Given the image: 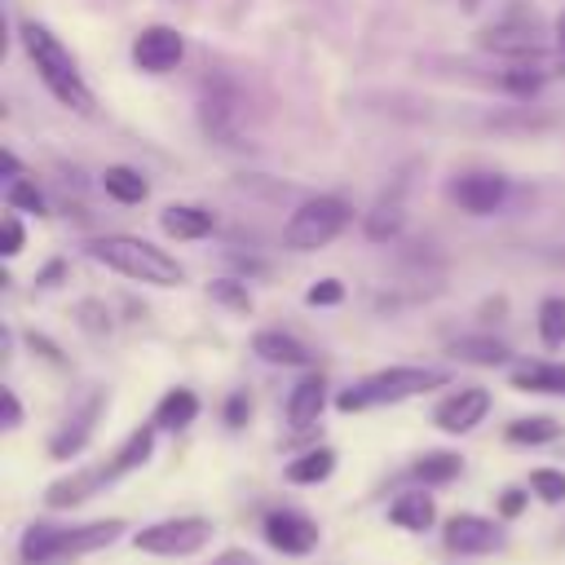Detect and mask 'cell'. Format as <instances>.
<instances>
[{"mask_svg":"<svg viewBox=\"0 0 565 565\" xmlns=\"http://www.w3.org/2000/svg\"><path fill=\"white\" fill-rule=\"evenodd\" d=\"M124 521L119 516H106V521H79V525H53V521H31L22 530V543H18V561L22 565H66V561H79V556H93L110 543L124 539Z\"/></svg>","mask_w":565,"mask_h":565,"instance_id":"obj_1","label":"cell"},{"mask_svg":"<svg viewBox=\"0 0 565 565\" xmlns=\"http://www.w3.org/2000/svg\"><path fill=\"white\" fill-rule=\"evenodd\" d=\"M18 40H22V49H26L35 75L44 79V88H49L62 106H71L75 115H93V88L84 84V75H79V66H75L71 49H66L49 26H40V22H22V26H18Z\"/></svg>","mask_w":565,"mask_h":565,"instance_id":"obj_2","label":"cell"},{"mask_svg":"<svg viewBox=\"0 0 565 565\" xmlns=\"http://www.w3.org/2000/svg\"><path fill=\"white\" fill-rule=\"evenodd\" d=\"M84 256L132 278V282H150V287H177L185 278V269L177 265V256H168L163 247L137 238V234H97L84 243Z\"/></svg>","mask_w":565,"mask_h":565,"instance_id":"obj_3","label":"cell"},{"mask_svg":"<svg viewBox=\"0 0 565 565\" xmlns=\"http://www.w3.org/2000/svg\"><path fill=\"white\" fill-rule=\"evenodd\" d=\"M446 384H450V371H441V366H384V371H371L366 380L340 388L335 411L358 415V411H375V406H397L406 397H419V393L446 388Z\"/></svg>","mask_w":565,"mask_h":565,"instance_id":"obj_4","label":"cell"},{"mask_svg":"<svg viewBox=\"0 0 565 565\" xmlns=\"http://www.w3.org/2000/svg\"><path fill=\"white\" fill-rule=\"evenodd\" d=\"M349 225V203L335 199V194H318V199H305L287 225H282V247L287 252H318L327 247L340 230Z\"/></svg>","mask_w":565,"mask_h":565,"instance_id":"obj_5","label":"cell"},{"mask_svg":"<svg viewBox=\"0 0 565 565\" xmlns=\"http://www.w3.org/2000/svg\"><path fill=\"white\" fill-rule=\"evenodd\" d=\"M216 525L207 516H163L154 525H141L132 534V547L146 552V556H163V561H177V556H194L212 543Z\"/></svg>","mask_w":565,"mask_h":565,"instance_id":"obj_6","label":"cell"},{"mask_svg":"<svg viewBox=\"0 0 565 565\" xmlns=\"http://www.w3.org/2000/svg\"><path fill=\"white\" fill-rule=\"evenodd\" d=\"M503 543H508V530L477 512H455L441 525V547L450 556H490V552H503Z\"/></svg>","mask_w":565,"mask_h":565,"instance_id":"obj_7","label":"cell"},{"mask_svg":"<svg viewBox=\"0 0 565 565\" xmlns=\"http://www.w3.org/2000/svg\"><path fill=\"white\" fill-rule=\"evenodd\" d=\"M260 534H265V543H269L278 556H309V552L322 543L318 521H313L309 512H300V508H274V512H265Z\"/></svg>","mask_w":565,"mask_h":565,"instance_id":"obj_8","label":"cell"},{"mask_svg":"<svg viewBox=\"0 0 565 565\" xmlns=\"http://www.w3.org/2000/svg\"><path fill=\"white\" fill-rule=\"evenodd\" d=\"M102 406H106V393L102 388H93L79 406H71V415L57 424V433L49 437V455L53 459H75L88 441H93V428H97V419H102Z\"/></svg>","mask_w":565,"mask_h":565,"instance_id":"obj_9","label":"cell"},{"mask_svg":"<svg viewBox=\"0 0 565 565\" xmlns=\"http://www.w3.org/2000/svg\"><path fill=\"white\" fill-rule=\"evenodd\" d=\"M185 57V40L177 26H141L132 40V66L146 75H168Z\"/></svg>","mask_w":565,"mask_h":565,"instance_id":"obj_10","label":"cell"},{"mask_svg":"<svg viewBox=\"0 0 565 565\" xmlns=\"http://www.w3.org/2000/svg\"><path fill=\"white\" fill-rule=\"evenodd\" d=\"M486 415H490V393H486L481 384H463V388H455L450 397L437 402L433 424H437L441 433H450V437H463V433H472Z\"/></svg>","mask_w":565,"mask_h":565,"instance_id":"obj_11","label":"cell"},{"mask_svg":"<svg viewBox=\"0 0 565 565\" xmlns=\"http://www.w3.org/2000/svg\"><path fill=\"white\" fill-rule=\"evenodd\" d=\"M450 199L459 203V212L468 216H490L503 207L508 199V181L499 172H468L459 181H450Z\"/></svg>","mask_w":565,"mask_h":565,"instance_id":"obj_12","label":"cell"},{"mask_svg":"<svg viewBox=\"0 0 565 565\" xmlns=\"http://www.w3.org/2000/svg\"><path fill=\"white\" fill-rule=\"evenodd\" d=\"M481 49L525 62V57H539V53H543V40H539L534 18H525V22H512V18H508V22H494V26L481 31Z\"/></svg>","mask_w":565,"mask_h":565,"instance_id":"obj_13","label":"cell"},{"mask_svg":"<svg viewBox=\"0 0 565 565\" xmlns=\"http://www.w3.org/2000/svg\"><path fill=\"white\" fill-rule=\"evenodd\" d=\"M102 486H110L106 463H97V468H79V472H71V477H57V481L44 490V503H49L53 512H62V508H79V503H88Z\"/></svg>","mask_w":565,"mask_h":565,"instance_id":"obj_14","label":"cell"},{"mask_svg":"<svg viewBox=\"0 0 565 565\" xmlns=\"http://www.w3.org/2000/svg\"><path fill=\"white\" fill-rule=\"evenodd\" d=\"M322 406H327V375H322V371H309V375L287 393V424H291L296 433H305V428L318 424Z\"/></svg>","mask_w":565,"mask_h":565,"instance_id":"obj_15","label":"cell"},{"mask_svg":"<svg viewBox=\"0 0 565 565\" xmlns=\"http://www.w3.org/2000/svg\"><path fill=\"white\" fill-rule=\"evenodd\" d=\"M252 353L269 366H313V349L287 331H256L252 335Z\"/></svg>","mask_w":565,"mask_h":565,"instance_id":"obj_16","label":"cell"},{"mask_svg":"<svg viewBox=\"0 0 565 565\" xmlns=\"http://www.w3.org/2000/svg\"><path fill=\"white\" fill-rule=\"evenodd\" d=\"M433 521H437V503H433L428 486L402 490V494H397V499L388 503V525H397V530L424 534V530H433Z\"/></svg>","mask_w":565,"mask_h":565,"instance_id":"obj_17","label":"cell"},{"mask_svg":"<svg viewBox=\"0 0 565 565\" xmlns=\"http://www.w3.org/2000/svg\"><path fill=\"white\" fill-rule=\"evenodd\" d=\"M159 230L177 243H190V238H203L212 234V212L207 207H194V203H168L159 212Z\"/></svg>","mask_w":565,"mask_h":565,"instance_id":"obj_18","label":"cell"},{"mask_svg":"<svg viewBox=\"0 0 565 565\" xmlns=\"http://www.w3.org/2000/svg\"><path fill=\"white\" fill-rule=\"evenodd\" d=\"M512 388L516 393H547V397H565V362H521L512 366Z\"/></svg>","mask_w":565,"mask_h":565,"instance_id":"obj_19","label":"cell"},{"mask_svg":"<svg viewBox=\"0 0 565 565\" xmlns=\"http://www.w3.org/2000/svg\"><path fill=\"white\" fill-rule=\"evenodd\" d=\"M199 419V393L194 388H168L163 397H159V406H154V428H163V433H181V428H190Z\"/></svg>","mask_w":565,"mask_h":565,"instance_id":"obj_20","label":"cell"},{"mask_svg":"<svg viewBox=\"0 0 565 565\" xmlns=\"http://www.w3.org/2000/svg\"><path fill=\"white\" fill-rule=\"evenodd\" d=\"M154 433H159L154 424H141V428H132V433L124 437V446H119V450L106 459V477H110V481H119L124 472L141 468V463L154 455Z\"/></svg>","mask_w":565,"mask_h":565,"instance_id":"obj_21","label":"cell"},{"mask_svg":"<svg viewBox=\"0 0 565 565\" xmlns=\"http://www.w3.org/2000/svg\"><path fill=\"white\" fill-rule=\"evenodd\" d=\"M450 358L472 362V366H503V362H512V349L494 335H459V340H450Z\"/></svg>","mask_w":565,"mask_h":565,"instance_id":"obj_22","label":"cell"},{"mask_svg":"<svg viewBox=\"0 0 565 565\" xmlns=\"http://www.w3.org/2000/svg\"><path fill=\"white\" fill-rule=\"evenodd\" d=\"M331 472H335V450H331V446H313V450L296 455V459L282 468V477H287L291 486H322Z\"/></svg>","mask_w":565,"mask_h":565,"instance_id":"obj_23","label":"cell"},{"mask_svg":"<svg viewBox=\"0 0 565 565\" xmlns=\"http://www.w3.org/2000/svg\"><path fill=\"white\" fill-rule=\"evenodd\" d=\"M463 472V459L455 450H428L411 463V481L415 486H450Z\"/></svg>","mask_w":565,"mask_h":565,"instance_id":"obj_24","label":"cell"},{"mask_svg":"<svg viewBox=\"0 0 565 565\" xmlns=\"http://www.w3.org/2000/svg\"><path fill=\"white\" fill-rule=\"evenodd\" d=\"M102 190H106L115 203H141V199L150 194V181H146L137 168H128V163H110V168L102 172Z\"/></svg>","mask_w":565,"mask_h":565,"instance_id":"obj_25","label":"cell"},{"mask_svg":"<svg viewBox=\"0 0 565 565\" xmlns=\"http://www.w3.org/2000/svg\"><path fill=\"white\" fill-rule=\"evenodd\" d=\"M503 437H508L512 446H547V441L561 437V424H556L552 415H521V419H512V424L503 428Z\"/></svg>","mask_w":565,"mask_h":565,"instance_id":"obj_26","label":"cell"},{"mask_svg":"<svg viewBox=\"0 0 565 565\" xmlns=\"http://www.w3.org/2000/svg\"><path fill=\"white\" fill-rule=\"evenodd\" d=\"M539 340L547 349H561L565 344V296H547L539 305Z\"/></svg>","mask_w":565,"mask_h":565,"instance_id":"obj_27","label":"cell"},{"mask_svg":"<svg viewBox=\"0 0 565 565\" xmlns=\"http://www.w3.org/2000/svg\"><path fill=\"white\" fill-rule=\"evenodd\" d=\"M530 494L543 499V503H565V472L561 468H534L530 472Z\"/></svg>","mask_w":565,"mask_h":565,"instance_id":"obj_28","label":"cell"},{"mask_svg":"<svg viewBox=\"0 0 565 565\" xmlns=\"http://www.w3.org/2000/svg\"><path fill=\"white\" fill-rule=\"evenodd\" d=\"M397 230H402V207H397V203H380V207L366 216V238H375V243L393 238Z\"/></svg>","mask_w":565,"mask_h":565,"instance_id":"obj_29","label":"cell"},{"mask_svg":"<svg viewBox=\"0 0 565 565\" xmlns=\"http://www.w3.org/2000/svg\"><path fill=\"white\" fill-rule=\"evenodd\" d=\"M207 296H212L216 305L234 309V313H247V309H252V296H247V287H243L238 278H216V282L207 287Z\"/></svg>","mask_w":565,"mask_h":565,"instance_id":"obj_30","label":"cell"},{"mask_svg":"<svg viewBox=\"0 0 565 565\" xmlns=\"http://www.w3.org/2000/svg\"><path fill=\"white\" fill-rule=\"evenodd\" d=\"M9 207L44 216V194H40V190H35L31 181H9Z\"/></svg>","mask_w":565,"mask_h":565,"instance_id":"obj_31","label":"cell"},{"mask_svg":"<svg viewBox=\"0 0 565 565\" xmlns=\"http://www.w3.org/2000/svg\"><path fill=\"white\" fill-rule=\"evenodd\" d=\"M340 300H344L340 278H318V282L305 291V305H313V309H331V305H340Z\"/></svg>","mask_w":565,"mask_h":565,"instance_id":"obj_32","label":"cell"},{"mask_svg":"<svg viewBox=\"0 0 565 565\" xmlns=\"http://www.w3.org/2000/svg\"><path fill=\"white\" fill-rule=\"evenodd\" d=\"M221 415H225V424H230V428H243V424L252 419V397H247V393H230Z\"/></svg>","mask_w":565,"mask_h":565,"instance_id":"obj_33","label":"cell"},{"mask_svg":"<svg viewBox=\"0 0 565 565\" xmlns=\"http://www.w3.org/2000/svg\"><path fill=\"white\" fill-rule=\"evenodd\" d=\"M18 252H22V221L4 216V225H0V256H18Z\"/></svg>","mask_w":565,"mask_h":565,"instance_id":"obj_34","label":"cell"},{"mask_svg":"<svg viewBox=\"0 0 565 565\" xmlns=\"http://www.w3.org/2000/svg\"><path fill=\"white\" fill-rule=\"evenodd\" d=\"M525 499H530V494H525L521 486H508V490L499 494V516H503V521H516V516L525 512Z\"/></svg>","mask_w":565,"mask_h":565,"instance_id":"obj_35","label":"cell"},{"mask_svg":"<svg viewBox=\"0 0 565 565\" xmlns=\"http://www.w3.org/2000/svg\"><path fill=\"white\" fill-rule=\"evenodd\" d=\"M207 565H260V561H256L247 547H225V552H216Z\"/></svg>","mask_w":565,"mask_h":565,"instance_id":"obj_36","label":"cell"},{"mask_svg":"<svg viewBox=\"0 0 565 565\" xmlns=\"http://www.w3.org/2000/svg\"><path fill=\"white\" fill-rule=\"evenodd\" d=\"M0 397H4V428L13 433V428L22 424V402H18V393H13V388H4Z\"/></svg>","mask_w":565,"mask_h":565,"instance_id":"obj_37","label":"cell"},{"mask_svg":"<svg viewBox=\"0 0 565 565\" xmlns=\"http://www.w3.org/2000/svg\"><path fill=\"white\" fill-rule=\"evenodd\" d=\"M0 163H4V181H22V163H18V154H13V150H4V159H0Z\"/></svg>","mask_w":565,"mask_h":565,"instance_id":"obj_38","label":"cell"},{"mask_svg":"<svg viewBox=\"0 0 565 565\" xmlns=\"http://www.w3.org/2000/svg\"><path fill=\"white\" fill-rule=\"evenodd\" d=\"M556 57L565 62V9L556 13Z\"/></svg>","mask_w":565,"mask_h":565,"instance_id":"obj_39","label":"cell"},{"mask_svg":"<svg viewBox=\"0 0 565 565\" xmlns=\"http://www.w3.org/2000/svg\"><path fill=\"white\" fill-rule=\"evenodd\" d=\"M57 274H62V265H57V260H53V265H49V269H44V274H40V282H44V287H53V278H57Z\"/></svg>","mask_w":565,"mask_h":565,"instance_id":"obj_40","label":"cell"},{"mask_svg":"<svg viewBox=\"0 0 565 565\" xmlns=\"http://www.w3.org/2000/svg\"><path fill=\"white\" fill-rule=\"evenodd\" d=\"M472 4H477V0H463V9H472Z\"/></svg>","mask_w":565,"mask_h":565,"instance_id":"obj_41","label":"cell"}]
</instances>
